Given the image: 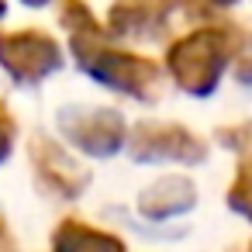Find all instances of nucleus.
<instances>
[{"mask_svg":"<svg viewBox=\"0 0 252 252\" xmlns=\"http://www.w3.org/2000/svg\"><path fill=\"white\" fill-rule=\"evenodd\" d=\"M56 252H121V242L97 235V231H83V228H76V235H73V228H69L66 235L59 231Z\"/></svg>","mask_w":252,"mask_h":252,"instance_id":"nucleus-1","label":"nucleus"}]
</instances>
